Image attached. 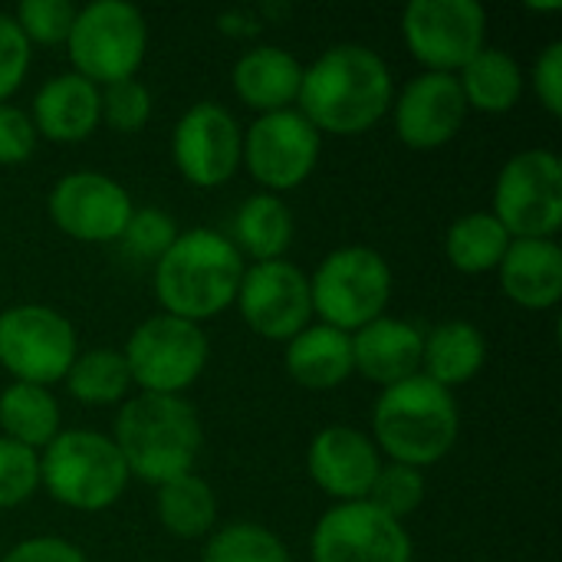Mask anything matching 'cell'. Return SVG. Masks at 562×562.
<instances>
[{"instance_id":"cell-33","label":"cell","mask_w":562,"mask_h":562,"mask_svg":"<svg viewBox=\"0 0 562 562\" xmlns=\"http://www.w3.org/2000/svg\"><path fill=\"white\" fill-rule=\"evenodd\" d=\"M151 109L155 102L142 79H125V82L99 89V112L112 132H122V135L142 132L151 119Z\"/></svg>"},{"instance_id":"cell-25","label":"cell","mask_w":562,"mask_h":562,"mask_svg":"<svg viewBox=\"0 0 562 562\" xmlns=\"http://www.w3.org/2000/svg\"><path fill=\"white\" fill-rule=\"evenodd\" d=\"M293 234H296V217L290 204L280 194L257 191L237 207L231 240L244 260L250 257L254 263H267L286 257Z\"/></svg>"},{"instance_id":"cell-20","label":"cell","mask_w":562,"mask_h":562,"mask_svg":"<svg viewBox=\"0 0 562 562\" xmlns=\"http://www.w3.org/2000/svg\"><path fill=\"white\" fill-rule=\"evenodd\" d=\"M425 333L415 323L379 316L352 333V369L379 389H392L412 375H422Z\"/></svg>"},{"instance_id":"cell-8","label":"cell","mask_w":562,"mask_h":562,"mask_svg":"<svg viewBox=\"0 0 562 562\" xmlns=\"http://www.w3.org/2000/svg\"><path fill=\"white\" fill-rule=\"evenodd\" d=\"M122 356L132 389L148 395H184L204 375L211 346L201 326L155 313L128 333Z\"/></svg>"},{"instance_id":"cell-34","label":"cell","mask_w":562,"mask_h":562,"mask_svg":"<svg viewBox=\"0 0 562 562\" xmlns=\"http://www.w3.org/2000/svg\"><path fill=\"white\" fill-rule=\"evenodd\" d=\"M10 16L30 46H59L72 30L76 7L69 0H23Z\"/></svg>"},{"instance_id":"cell-30","label":"cell","mask_w":562,"mask_h":562,"mask_svg":"<svg viewBox=\"0 0 562 562\" xmlns=\"http://www.w3.org/2000/svg\"><path fill=\"white\" fill-rule=\"evenodd\" d=\"M66 392L89 408H112L122 405L132 392V375L125 366L122 349H89L79 352L63 379Z\"/></svg>"},{"instance_id":"cell-12","label":"cell","mask_w":562,"mask_h":562,"mask_svg":"<svg viewBox=\"0 0 562 562\" xmlns=\"http://www.w3.org/2000/svg\"><path fill=\"white\" fill-rule=\"evenodd\" d=\"M323 135L303 119L300 109L257 115L244 132L240 165L267 194L296 191L319 165Z\"/></svg>"},{"instance_id":"cell-36","label":"cell","mask_w":562,"mask_h":562,"mask_svg":"<svg viewBox=\"0 0 562 562\" xmlns=\"http://www.w3.org/2000/svg\"><path fill=\"white\" fill-rule=\"evenodd\" d=\"M40 491V454L0 435V510L23 507Z\"/></svg>"},{"instance_id":"cell-39","label":"cell","mask_w":562,"mask_h":562,"mask_svg":"<svg viewBox=\"0 0 562 562\" xmlns=\"http://www.w3.org/2000/svg\"><path fill=\"white\" fill-rule=\"evenodd\" d=\"M530 82L533 92L540 99V105L560 119L562 115V40H553L543 46V53L537 56L533 69H530Z\"/></svg>"},{"instance_id":"cell-29","label":"cell","mask_w":562,"mask_h":562,"mask_svg":"<svg viewBox=\"0 0 562 562\" xmlns=\"http://www.w3.org/2000/svg\"><path fill=\"white\" fill-rule=\"evenodd\" d=\"M510 240L514 237L504 231V224L491 211H471V214H461L448 227L445 257L458 273L484 277V273H497Z\"/></svg>"},{"instance_id":"cell-16","label":"cell","mask_w":562,"mask_h":562,"mask_svg":"<svg viewBox=\"0 0 562 562\" xmlns=\"http://www.w3.org/2000/svg\"><path fill=\"white\" fill-rule=\"evenodd\" d=\"M135 211L132 194L105 171H69L56 178L46 214L76 244H115Z\"/></svg>"},{"instance_id":"cell-21","label":"cell","mask_w":562,"mask_h":562,"mask_svg":"<svg viewBox=\"0 0 562 562\" xmlns=\"http://www.w3.org/2000/svg\"><path fill=\"white\" fill-rule=\"evenodd\" d=\"M300 82H303V63L290 49L273 43L250 46L247 53L237 56L231 69L234 95L257 115L296 109Z\"/></svg>"},{"instance_id":"cell-2","label":"cell","mask_w":562,"mask_h":562,"mask_svg":"<svg viewBox=\"0 0 562 562\" xmlns=\"http://www.w3.org/2000/svg\"><path fill=\"white\" fill-rule=\"evenodd\" d=\"M247 260L234 240L214 227L178 231L175 244L155 260L151 290L161 313L194 326L234 306Z\"/></svg>"},{"instance_id":"cell-7","label":"cell","mask_w":562,"mask_h":562,"mask_svg":"<svg viewBox=\"0 0 562 562\" xmlns=\"http://www.w3.org/2000/svg\"><path fill=\"white\" fill-rule=\"evenodd\" d=\"M392 286V267L379 250L362 244L336 247L319 260V267L310 277L313 316L352 336L356 329L385 316Z\"/></svg>"},{"instance_id":"cell-18","label":"cell","mask_w":562,"mask_h":562,"mask_svg":"<svg viewBox=\"0 0 562 562\" xmlns=\"http://www.w3.org/2000/svg\"><path fill=\"white\" fill-rule=\"evenodd\" d=\"M382 464L385 458L379 454L375 441L349 425H329L316 431L306 448L310 481L336 504L366 501Z\"/></svg>"},{"instance_id":"cell-19","label":"cell","mask_w":562,"mask_h":562,"mask_svg":"<svg viewBox=\"0 0 562 562\" xmlns=\"http://www.w3.org/2000/svg\"><path fill=\"white\" fill-rule=\"evenodd\" d=\"M26 112L40 138L56 145H79L102 125L99 86L76 76L72 69L56 72L43 79Z\"/></svg>"},{"instance_id":"cell-32","label":"cell","mask_w":562,"mask_h":562,"mask_svg":"<svg viewBox=\"0 0 562 562\" xmlns=\"http://www.w3.org/2000/svg\"><path fill=\"white\" fill-rule=\"evenodd\" d=\"M425 494H428L425 471L408 468V464L385 461L366 501H369L375 510H382L385 517L405 524V517H412V514L425 504Z\"/></svg>"},{"instance_id":"cell-37","label":"cell","mask_w":562,"mask_h":562,"mask_svg":"<svg viewBox=\"0 0 562 562\" xmlns=\"http://www.w3.org/2000/svg\"><path fill=\"white\" fill-rule=\"evenodd\" d=\"M36 128L26 109L13 105V102H0V165L3 168H16L26 165L36 151Z\"/></svg>"},{"instance_id":"cell-15","label":"cell","mask_w":562,"mask_h":562,"mask_svg":"<svg viewBox=\"0 0 562 562\" xmlns=\"http://www.w3.org/2000/svg\"><path fill=\"white\" fill-rule=\"evenodd\" d=\"M240 155L244 128L221 102H194L175 122L171 158L178 175L194 188L211 191L227 184L240 168Z\"/></svg>"},{"instance_id":"cell-23","label":"cell","mask_w":562,"mask_h":562,"mask_svg":"<svg viewBox=\"0 0 562 562\" xmlns=\"http://www.w3.org/2000/svg\"><path fill=\"white\" fill-rule=\"evenodd\" d=\"M283 369L306 392H333L356 375L352 336L326 323H310L286 342Z\"/></svg>"},{"instance_id":"cell-22","label":"cell","mask_w":562,"mask_h":562,"mask_svg":"<svg viewBox=\"0 0 562 562\" xmlns=\"http://www.w3.org/2000/svg\"><path fill=\"white\" fill-rule=\"evenodd\" d=\"M497 280L520 310H553L562 300V247L557 240H510Z\"/></svg>"},{"instance_id":"cell-13","label":"cell","mask_w":562,"mask_h":562,"mask_svg":"<svg viewBox=\"0 0 562 562\" xmlns=\"http://www.w3.org/2000/svg\"><path fill=\"white\" fill-rule=\"evenodd\" d=\"M415 547L405 524L369 501L333 504L310 533V562H412Z\"/></svg>"},{"instance_id":"cell-14","label":"cell","mask_w":562,"mask_h":562,"mask_svg":"<svg viewBox=\"0 0 562 562\" xmlns=\"http://www.w3.org/2000/svg\"><path fill=\"white\" fill-rule=\"evenodd\" d=\"M234 306L254 336L270 342H290L313 323L310 277L286 257L247 263Z\"/></svg>"},{"instance_id":"cell-28","label":"cell","mask_w":562,"mask_h":562,"mask_svg":"<svg viewBox=\"0 0 562 562\" xmlns=\"http://www.w3.org/2000/svg\"><path fill=\"white\" fill-rule=\"evenodd\" d=\"M158 524L178 540H207L217 530V494L201 474H181L155 487Z\"/></svg>"},{"instance_id":"cell-11","label":"cell","mask_w":562,"mask_h":562,"mask_svg":"<svg viewBox=\"0 0 562 562\" xmlns=\"http://www.w3.org/2000/svg\"><path fill=\"white\" fill-rule=\"evenodd\" d=\"M402 40L425 72L458 76L487 46V13L477 0H412Z\"/></svg>"},{"instance_id":"cell-6","label":"cell","mask_w":562,"mask_h":562,"mask_svg":"<svg viewBox=\"0 0 562 562\" xmlns=\"http://www.w3.org/2000/svg\"><path fill=\"white\" fill-rule=\"evenodd\" d=\"M148 49V23L138 7L125 0H92L76 7L66 53L72 72L105 89L135 79Z\"/></svg>"},{"instance_id":"cell-38","label":"cell","mask_w":562,"mask_h":562,"mask_svg":"<svg viewBox=\"0 0 562 562\" xmlns=\"http://www.w3.org/2000/svg\"><path fill=\"white\" fill-rule=\"evenodd\" d=\"M33 46L20 33L10 13H0V102H10V95L23 86L30 72V53Z\"/></svg>"},{"instance_id":"cell-9","label":"cell","mask_w":562,"mask_h":562,"mask_svg":"<svg viewBox=\"0 0 562 562\" xmlns=\"http://www.w3.org/2000/svg\"><path fill=\"white\" fill-rule=\"evenodd\" d=\"M491 214L514 240H557L562 227V161L553 148H524L494 181Z\"/></svg>"},{"instance_id":"cell-35","label":"cell","mask_w":562,"mask_h":562,"mask_svg":"<svg viewBox=\"0 0 562 562\" xmlns=\"http://www.w3.org/2000/svg\"><path fill=\"white\" fill-rule=\"evenodd\" d=\"M178 237V224L171 214H165L161 207L148 204V207H135L119 244L125 247L128 257L135 260H158Z\"/></svg>"},{"instance_id":"cell-3","label":"cell","mask_w":562,"mask_h":562,"mask_svg":"<svg viewBox=\"0 0 562 562\" xmlns=\"http://www.w3.org/2000/svg\"><path fill=\"white\" fill-rule=\"evenodd\" d=\"M128 468L151 487L191 474L204 445V428L184 395H128L109 435Z\"/></svg>"},{"instance_id":"cell-27","label":"cell","mask_w":562,"mask_h":562,"mask_svg":"<svg viewBox=\"0 0 562 562\" xmlns=\"http://www.w3.org/2000/svg\"><path fill=\"white\" fill-rule=\"evenodd\" d=\"M63 431V408L53 389L10 382L0 392V435L30 448L43 451Z\"/></svg>"},{"instance_id":"cell-1","label":"cell","mask_w":562,"mask_h":562,"mask_svg":"<svg viewBox=\"0 0 562 562\" xmlns=\"http://www.w3.org/2000/svg\"><path fill=\"white\" fill-rule=\"evenodd\" d=\"M395 99L389 63L362 43H336L303 66L296 109L319 135H366L375 128Z\"/></svg>"},{"instance_id":"cell-17","label":"cell","mask_w":562,"mask_h":562,"mask_svg":"<svg viewBox=\"0 0 562 562\" xmlns=\"http://www.w3.org/2000/svg\"><path fill=\"white\" fill-rule=\"evenodd\" d=\"M389 115L402 145L415 151H431L458 138L468 119V102L458 76L422 69L402 89H395Z\"/></svg>"},{"instance_id":"cell-5","label":"cell","mask_w":562,"mask_h":562,"mask_svg":"<svg viewBox=\"0 0 562 562\" xmlns=\"http://www.w3.org/2000/svg\"><path fill=\"white\" fill-rule=\"evenodd\" d=\"M128 468L115 441L92 428H63L40 451V487L66 510L102 514L128 487Z\"/></svg>"},{"instance_id":"cell-10","label":"cell","mask_w":562,"mask_h":562,"mask_svg":"<svg viewBox=\"0 0 562 562\" xmlns=\"http://www.w3.org/2000/svg\"><path fill=\"white\" fill-rule=\"evenodd\" d=\"M79 356V336L69 316L46 303H16L0 310V369L23 385L53 389Z\"/></svg>"},{"instance_id":"cell-4","label":"cell","mask_w":562,"mask_h":562,"mask_svg":"<svg viewBox=\"0 0 562 562\" xmlns=\"http://www.w3.org/2000/svg\"><path fill=\"white\" fill-rule=\"evenodd\" d=\"M461 435L454 392L425 375L382 389L372 405V441L382 458L408 468H431L451 454Z\"/></svg>"},{"instance_id":"cell-40","label":"cell","mask_w":562,"mask_h":562,"mask_svg":"<svg viewBox=\"0 0 562 562\" xmlns=\"http://www.w3.org/2000/svg\"><path fill=\"white\" fill-rule=\"evenodd\" d=\"M0 562H89V557L63 537H26L10 547Z\"/></svg>"},{"instance_id":"cell-31","label":"cell","mask_w":562,"mask_h":562,"mask_svg":"<svg viewBox=\"0 0 562 562\" xmlns=\"http://www.w3.org/2000/svg\"><path fill=\"white\" fill-rule=\"evenodd\" d=\"M201 562H293V557L270 527L237 520L207 537Z\"/></svg>"},{"instance_id":"cell-24","label":"cell","mask_w":562,"mask_h":562,"mask_svg":"<svg viewBox=\"0 0 562 562\" xmlns=\"http://www.w3.org/2000/svg\"><path fill=\"white\" fill-rule=\"evenodd\" d=\"M487 362V336L468 323V319H448L438 323L431 333H425L422 349V375L435 385L454 392L481 375Z\"/></svg>"},{"instance_id":"cell-26","label":"cell","mask_w":562,"mask_h":562,"mask_svg":"<svg viewBox=\"0 0 562 562\" xmlns=\"http://www.w3.org/2000/svg\"><path fill=\"white\" fill-rule=\"evenodd\" d=\"M524 69L520 63L497 46H484L461 72L458 86L464 92L468 112H484V115H507L520 95H524Z\"/></svg>"}]
</instances>
